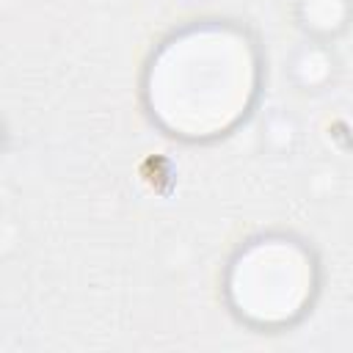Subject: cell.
<instances>
[{"mask_svg":"<svg viewBox=\"0 0 353 353\" xmlns=\"http://www.w3.org/2000/svg\"><path fill=\"white\" fill-rule=\"evenodd\" d=\"M254 50L240 30L196 28L174 36L152 61L149 102L179 135H215L232 127L254 97Z\"/></svg>","mask_w":353,"mask_h":353,"instance_id":"1","label":"cell"},{"mask_svg":"<svg viewBox=\"0 0 353 353\" xmlns=\"http://www.w3.org/2000/svg\"><path fill=\"white\" fill-rule=\"evenodd\" d=\"M312 262L309 256L287 245H259L251 248L240 262H234V279L229 292L234 309L259 325H281L298 317L312 301Z\"/></svg>","mask_w":353,"mask_h":353,"instance_id":"2","label":"cell"}]
</instances>
